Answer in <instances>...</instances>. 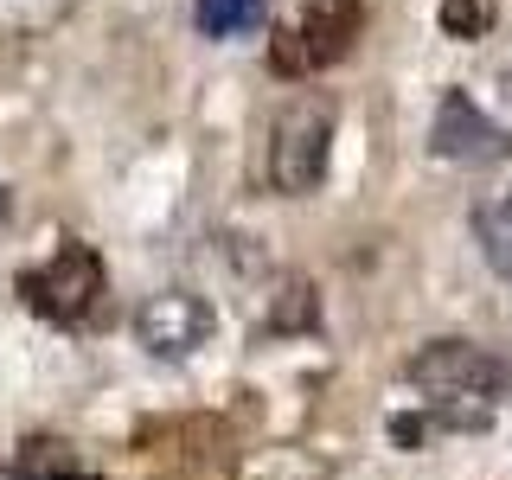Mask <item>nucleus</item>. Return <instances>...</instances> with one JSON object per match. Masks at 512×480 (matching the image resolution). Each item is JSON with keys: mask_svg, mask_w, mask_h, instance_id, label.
<instances>
[{"mask_svg": "<svg viewBox=\"0 0 512 480\" xmlns=\"http://www.w3.org/2000/svg\"><path fill=\"white\" fill-rule=\"evenodd\" d=\"M404 378L416 384L429 423H442V429H487L500 416V404L512 397L506 359H493L474 340H429L404 365Z\"/></svg>", "mask_w": 512, "mask_h": 480, "instance_id": "nucleus-1", "label": "nucleus"}, {"mask_svg": "<svg viewBox=\"0 0 512 480\" xmlns=\"http://www.w3.org/2000/svg\"><path fill=\"white\" fill-rule=\"evenodd\" d=\"M359 32H365L359 0H308L295 26L269 32V71L276 77H314L327 64H340Z\"/></svg>", "mask_w": 512, "mask_h": 480, "instance_id": "nucleus-2", "label": "nucleus"}, {"mask_svg": "<svg viewBox=\"0 0 512 480\" xmlns=\"http://www.w3.org/2000/svg\"><path fill=\"white\" fill-rule=\"evenodd\" d=\"M327 154H333V103L327 96H301L295 109L276 122V141H269V186L301 199L327 180Z\"/></svg>", "mask_w": 512, "mask_h": 480, "instance_id": "nucleus-3", "label": "nucleus"}, {"mask_svg": "<svg viewBox=\"0 0 512 480\" xmlns=\"http://www.w3.org/2000/svg\"><path fill=\"white\" fill-rule=\"evenodd\" d=\"M32 314L58 320V327H77V320H90L96 295H103V256H96L90 244H77V237H64L58 256L45 269H26L20 276Z\"/></svg>", "mask_w": 512, "mask_h": 480, "instance_id": "nucleus-4", "label": "nucleus"}, {"mask_svg": "<svg viewBox=\"0 0 512 480\" xmlns=\"http://www.w3.org/2000/svg\"><path fill=\"white\" fill-rule=\"evenodd\" d=\"M212 308H205L199 295H186V288H160L135 308V340L154 352V359H186V352H199L212 340Z\"/></svg>", "mask_w": 512, "mask_h": 480, "instance_id": "nucleus-5", "label": "nucleus"}, {"mask_svg": "<svg viewBox=\"0 0 512 480\" xmlns=\"http://www.w3.org/2000/svg\"><path fill=\"white\" fill-rule=\"evenodd\" d=\"M429 154L436 160H500V154H512V135L468 90H442L436 122H429Z\"/></svg>", "mask_w": 512, "mask_h": 480, "instance_id": "nucleus-6", "label": "nucleus"}, {"mask_svg": "<svg viewBox=\"0 0 512 480\" xmlns=\"http://www.w3.org/2000/svg\"><path fill=\"white\" fill-rule=\"evenodd\" d=\"M320 320V295H314V282L308 276H276V295H269V314H263V327L269 333H308Z\"/></svg>", "mask_w": 512, "mask_h": 480, "instance_id": "nucleus-7", "label": "nucleus"}, {"mask_svg": "<svg viewBox=\"0 0 512 480\" xmlns=\"http://www.w3.org/2000/svg\"><path fill=\"white\" fill-rule=\"evenodd\" d=\"M474 237H480V256L512 282V199H487L474 212Z\"/></svg>", "mask_w": 512, "mask_h": 480, "instance_id": "nucleus-8", "label": "nucleus"}, {"mask_svg": "<svg viewBox=\"0 0 512 480\" xmlns=\"http://www.w3.org/2000/svg\"><path fill=\"white\" fill-rule=\"evenodd\" d=\"M269 13V0H199V32L205 39H237V32H256Z\"/></svg>", "mask_w": 512, "mask_h": 480, "instance_id": "nucleus-9", "label": "nucleus"}, {"mask_svg": "<svg viewBox=\"0 0 512 480\" xmlns=\"http://www.w3.org/2000/svg\"><path fill=\"white\" fill-rule=\"evenodd\" d=\"M500 20V0H442V32L448 39H480Z\"/></svg>", "mask_w": 512, "mask_h": 480, "instance_id": "nucleus-10", "label": "nucleus"}, {"mask_svg": "<svg viewBox=\"0 0 512 480\" xmlns=\"http://www.w3.org/2000/svg\"><path fill=\"white\" fill-rule=\"evenodd\" d=\"M20 474L26 480H64V474H77V461H71V448H58V442H26Z\"/></svg>", "mask_w": 512, "mask_h": 480, "instance_id": "nucleus-11", "label": "nucleus"}, {"mask_svg": "<svg viewBox=\"0 0 512 480\" xmlns=\"http://www.w3.org/2000/svg\"><path fill=\"white\" fill-rule=\"evenodd\" d=\"M0 480H26V474H20V468H0Z\"/></svg>", "mask_w": 512, "mask_h": 480, "instance_id": "nucleus-12", "label": "nucleus"}, {"mask_svg": "<svg viewBox=\"0 0 512 480\" xmlns=\"http://www.w3.org/2000/svg\"><path fill=\"white\" fill-rule=\"evenodd\" d=\"M0 218H7V192H0Z\"/></svg>", "mask_w": 512, "mask_h": 480, "instance_id": "nucleus-13", "label": "nucleus"}]
</instances>
